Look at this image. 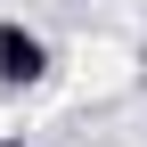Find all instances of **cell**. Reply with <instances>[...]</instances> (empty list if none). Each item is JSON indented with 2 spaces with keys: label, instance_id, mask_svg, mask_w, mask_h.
<instances>
[{
  "label": "cell",
  "instance_id": "obj_1",
  "mask_svg": "<svg viewBox=\"0 0 147 147\" xmlns=\"http://www.w3.org/2000/svg\"><path fill=\"white\" fill-rule=\"evenodd\" d=\"M49 82V41L25 16H0V90H41Z\"/></svg>",
  "mask_w": 147,
  "mask_h": 147
},
{
  "label": "cell",
  "instance_id": "obj_2",
  "mask_svg": "<svg viewBox=\"0 0 147 147\" xmlns=\"http://www.w3.org/2000/svg\"><path fill=\"white\" fill-rule=\"evenodd\" d=\"M0 147H25V139H0Z\"/></svg>",
  "mask_w": 147,
  "mask_h": 147
}]
</instances>
